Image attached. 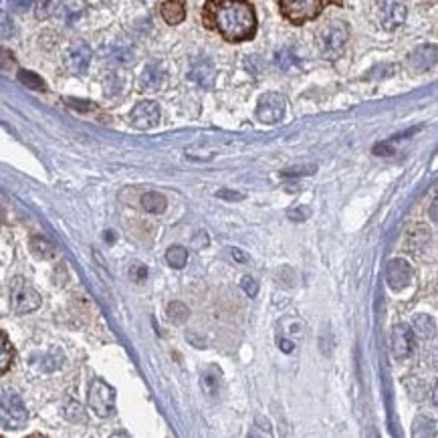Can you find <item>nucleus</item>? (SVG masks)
Instances as JSON below:
<instances>
[{
  "label": "nucleus",
  "mask_w": 438,
  "mask_h": 438,
  "mask_svg": "<svg viewBox=\"0 0 438 438\" xmlns=\"http://www.w3.org/2000/svg\"><path fill=\"white\" fill-rule=\"evenodd\" d=\"M210 8H212L214 26L227 41L240 43L254 35L256 19H254V10L249 4L231 0V2L210 4Z\"/></svg>",
  "instance_id": "nucleus-1"
},
{
  "label": "nucleus",
  "mask_w": 438,
  "mask_h": 438,
  "mask_svg": "<svg viewBox=\"0 0 438 438\" xmlns=\"http://www.w3.org/2000/svg\"><path fill=\"white\" fill-rule=\"evenodd\" d=\"M347 37H349V30H347V26L342 21L327 23L317 33V39H315L319 55L323 59H329V61L342 57V53L346 49Z\"/></svg>",
  "instance_id": "nucleus-2"
},
{
  "label": "nucleus",
  "mask_w": 438,
  "mask_h": 438,
  "mask_svg": "<svg viewBox=\"0 0 438 438\" xmlns=\"http://www.w3.org/2000/svg\"><path fill=\"white\" fill-rule=\"evenodd\" d=\"M28 420L23 398L12 390L0 392V426L6 430H21Z\"/></svg>",
  "instance_id": "nucleus-3"
},
{
  "label": "nucleus",
  "mask_w": 438,
  "mask_h": 438,
  "mask_svg": "<svg viewBox=\"0 0 438 438\" xmlns=\"http://www.w3.org/2000/svg\"><path fill=\"white\" fill-rule=\"evenodd\" d=\"M87 402H89V408L99 418H110L116 412V390L103 380H93L89 394H87Z\"/></svg>",
  "instance_id": "nucleus-4"
},
{
  "label": "nucleus",
  "mask_w": 438,
  "mask_h": 438,
  "mask_svg": "<svg viewBox=\"0 0 438 438\" xmlns=\"http://www.w3.org/2000/svg\"><path fill=\"white\" fill-rule=\"evenodd\" d=\"M10 303L15 313L26 315L41 307V295L24 279H15L10 285Z\"/></svg>",
  "instance_id": "nucleus-5"
},
{
  "label": "nucleus",
  "mask_w": 438,
  "mask_h": 438,
  "mask_svg": "<svg viewBox=\"0 0 438 438\" xmlns=\"http://www.w3.org/2000/svg\"><path fill=\"white\" fill-rule=\"evenodd\" d=\"M325 6V0H281V10L289 23L301 24L313 21Z\"/></svg>",
  "instance_id": "nucleus-6"
},
{
  "label": "nucleus",
  "mask_w": 438,
  "mask_h": 438,
  "mask_svg": "<svg viewBox=\"0 0 438 438\" xmlns=\"http://www.w3.org/2000/svg\"><path fill=\"white\" fill-rule=\"evenodd\" d=\"M285 114H287V99H285L281 93H265V95L259 99L256 117H259L261 123L275 125L279 121H283Z\"/></svg>",
  "instance_id": "nucleus-7"
},
{
  "label": "nucleus",
  "mask_w": 438,
  "mask_h": 438,
  "mask_svg": "<svg viewBox=\"0 0 438 438\" xmlns=\"http://www.w3.org/2000/svg\"><path fill=\"white\" fill-rule=\"evenodd\" d=\"M390 347H392V356L398 362L408 360L412 349H414L412 327L406 325V323H396L392 327V335H390Z\"/></svg>",
  "instance_id": "nucleus-8"
},
{
  "label": "nucleus",
  "mask_w": 438,
  "mask_h": 438,
  "mask_svg": "<svg viewBox=\"0 0 438 438\" xmlns=\"http://www.w3.org/2000/svg\"><path fill=\"white\" fill-rule=\"evenodd\" d=\"M160 105L156 101H139L130 112V123L136 130H152L160 123Z\"/></svg>",
  "instance_id": "nucleus-9"
},
{
  "label": "nucleus",
  "mask_w": 438,
  "mask_h": 438,
  "mask_svg": "<svg viewBox=\"0 0 438 438\" xmlns=\"http://www.w3.org/2000/svg\"><path fill=\"white\" fill-rule=\"evenodd\" d=\"M91 49L87 43L83 41H77L67 49L65 53V67L73 73V75H83L85 71L89 69L91 65Z\"/></svg>",
  "instance_id": "nucleus-10"
},
{
  "label": "nucleus",
  "mask_w": 438,
  "mask_h": 438,
  "mask_svg": "<svg viewBox=\"0 0 438 438\" xmlns=\"http://www.w3.org/2000/svg\"><path fill=\"white\" fill-rule=\"evenodd\" d=\"M412 267L404 259H392L386 267V281L392 291H402L410 285L412 281Z\"/></svg>",
  "instance_id": "nucleus-11"
},
{
  "label": "nucleus",
  "mask_w": 438,
  "mask_h": 438,
  "mask_svg": "<svg viewBox=\"0 0 438 438\" xmlns=\"http://www.w3.org/2000/svg\"><path fill=\"white\" fill-rule=\"evenodd\" d=\"M378 17H380V24L386 30H396L406 21V6L398 0H384L380 4Z\"/></svg>",
  "instance_id": "nucleus-12"
},
{
  "label": "nucleus",
  "mask_w": 438,
  "mask_h": 438,
  "mask_svg": "<svg viewBox=\"0 0 438 438\" xmlns=\"http://www.w3.org/2000/svg\"><path fill=\"white\" fill-rule=\"evenodd\" d=\"M190 79L202 87V89H210L216 81V67L208 57H198L194 59L192 67H190Z\"/></svg>",
  "instance_id": "nucleus-13"
},
{
  "label": "nucleus",
  "mask_w": 438,
  "mask_h": 438,
  "mask_svg": "<svg viewBox=\"0 0 438 438\" xmlns=\"http://www.w3.org/2000/svg\"><path fill=\"white\" fill-rule=\"evenodd\" d=\"M166 83V69L161 63H148L139 75V87L143 91H160Z\"/></svg>",
  "instance_id": "nucleus-14"
},
{
  "label": "nucleus",
  "mask_w": 438,
  "mask_h": 438,
  "mask_svg": "<svg viewBox=\"0 0 438 438\" xmlns=\"http://www.w3.org/2000/svg\"><path fill=\"white\" fill-rule=\"evenodd\" d=\"M279 329V338H287L291 342H301L303 335H305V323L299 317L295 315H289V317H283L277 325Z\"/></svg>",
  "instance_id": "nucleus-15"
},
{
  "label": "nucleus",
  "mask_w": 438,
  "mask_h": 438,
  "mask_svg": "<svg viewBox=\"0 0 438 438\" xmlns=\"http://www.w3.org/2000/svg\"><path fill=\"white\" fill-rule=\"evenodd\" d=\"M437 61V46H420L418 51H414L410 55V65L416 71H426L430 69Z\"/></svg>",
  "instance_id": "nucleus-16"
},
{
  "label": "nucleus",
  "mask_w": 438,
  "mask_h": 438,
  "mask_svg": "<svg viewBox=\"0 0 438 438\" xmlns=\"http://www.w3.org/2000/svg\"><path fill=\"white\" fill-rule=\"evenodd\" d=\"M161 19L168 24H180L186 19V6L182 0H166L161 4Z\"/></svg>",
  "instance_id": "nucleus-17"
},
{
  "label": "nucleus",
  "mask_w": 438,
  "mask_h": 438,
  "mask_svg": "<svg viewBox=\"0 0 438 438\" xmlns=\"http://www.w3.org/2000/svg\"><path fill=\"white\" fill-rule=\"evenodd\" d=\"M220 380H222V374L216 366H208L202 376H200V384H202V390L208 394V396H218L220 392Z\"/></svg>",
  "instance_id": "nucleus-18"
},
{
  "label": "nucleus",
  "mask_w": 438,
  "mask_h": 438,
  "mask_svg": "<svg viewBox=\"0 0 438 438\" xmlns=\"http://www.w3.org/2000/svg\"><path fill=\"white\" fill-rule=\"evenodd\" d=\"M141 207L152 214H161L168 208V200H166V196H161L160 192H146L141 196Z\"/></svg>",
  "instance_id": "nucleus-19"
},
{
  "label": "nucleus",
  "mask_w": 438,
  "mask_h": 438,
  "mask_svg": "<svg viewBox=\"0 0 438 438\" xmlns=\"http://www.w3.org/2000/svg\"><path fill=\"white\" fill-rule=\"evenodd\" d=\"M166 263L172 267V269H184L186 263H188V251H186V247H180V245H174V247H170L168 249V253H166Z\"/></svg>",
  "instance_id": "nucleus-20"
},
{
  "label": "nucleus",
  "mask_w": 438,
  "mask_h": 438,
  "mask_svg": "<svg viewBox=\"0 0 438 438\" xmlns=\"http://www.w3.org/2000/svg\"><path fill=\"white\" fill-rule=\"evenodd\" d=\"M12 358H15V351H12V346L8 342V338L0 331V376L4 371H8L10 364H12Z\"/></svg>",
  "instance_id": "nucleus-21"
},
{
  "label": "nucleus",
  "mask_w": 438,
  "mask_h": 438,
  "mask_svg": "<svg viewBox=\"0 0 438 438\" xmlns=\"http://www.w3.org/2000/svg\"><path fill=\"white\" fill-rule=\"evenodd\" d=\"M435 329H437V323H435L432 317H428V315H418L414 323H412V331H416L422 338H432L435 335Z\"/></svg>",
  "instance_id": "nucleus-22"
},
{
  "label": "nucleus",
  "mask_w": 438,
  "mask_h": 438,
  "mask_svg": "<svg viewBox=\"0 0 438 438\" xmlns=\"http://www.w3.org/2000/svg\"><path fill=\"white\" fill-rule=\"evenodd\" d=\"M275 61H277L279 69L289 71L291 67H295V65L299 63V57H297V53H295L291 46H285V49H281V51H279L277 57H275Z\"/></svg>",
  "instance_id": "nucleus-23"
},
{
  "label": "nucleus",
  "mask_w": 438,
  "mask_h": 438,
  "mask_svg": "<svg viewBox=\"0 0 438 438\" xmlns=\"http://www.w3.org/2000/svg\"><path fill=\"white\" fill-rule=\"evenodd\" d=\"M168 315H170V319L176 323V325H182L190 317V309L186 307L184 303L174 301V303L168 305Z\"/></svg>",
  "instance_id": "nucleus-24"
},
{
  "label": "nucleus",
  "mask_w": 438,
  "mask_h": 438,
  "mask_svg": "<svg viewBox=\"0 0 438 438\" xmlns=\"http://www.w3.org/2000/svg\"><path fill=\"white\" fill-rule=\"evenodd\" d=\"M19 79H21V83H24L28 89H35V91H45L46 89L45 81L39 75L30 73V71H19Z\"/></svg>",
  "instance_id": "nucleus-25"
},
{
  "label": "nucleus",
  "mask_w": 438,
  "mask_h": 438,
  "mask_svg": "<svg viewBox=\"0 0 438 438\" xmlns=\"http://www.w3.org/2000/svg\"><path fill=\"white\" fill-rule=\"evenodd\" d=\"M30 247H33V253L37 254V256H41V259H51L55 254V247L51 243H46L45 238H41V236L33 238Z\"/></svg>",
  "instance_id": "nucleus-26"
},
{
  "label": "nucleus",
  "mask_w": 438,
  "mask_h": 438,
  "mask_svg": "<svg viewBox=\"0 0 438 438\" xmlns=\"http://www.w3.org/2000/svg\"><path fill=\"white\" fill-rule=\"evenodd\" d=\"M59 6V0H37V17L39 19H46L51 17Z\"/></svg>",
  "instance_id": "nucleus-27"
},
{
  "label": "nucleus",
  "mask_w": 438,
  "mask_h": 438,
  "mask_svg": "<svg viewBox=\"0 0 438 438\" xmlns=\"http://www.w3.org/2000/svg\"><path fill=\"white\" fill-rule=\"evenodd\" d=\"M410 380H412V384L406 380V388H408V392L412 394V398H414V400H422V398L428 394L426 384H424L422 380H418V378H410Z\"/></svg>",
  "instance_id": "nucleus-28"
},
{
  "label": "nucleus",
  "mask_w": 438,
  "mask_h": 438,
  "mask_svg": "<svg viewBox=\"0 0 438 438\" xmlns=\"http://www.w3.org/2000/svg\"><path fill=\"white\" fill-rule=\"evenodd\" d=\"M287 216H289L293 222H303V220H307V218L311 216V208L309 207L291 208V210L287 212Z\"/></svg>",
  "instance_id": "nucleus-29"
},
{
  "label": "nucleus",
  "mask_w": 438,
  "mask_h": 438,
  "mask_svg": "<svg viewBox=\"0 0 438 438\" xmlns=\"http://www.w3.org/2000/svg\"><path fill=\"white\" fill-rule=\"evenodd\" d=\"M317 170V166H307V168H289V170H283V176L291 178V176H309Z\"/></svg>",
  "instance_id": "nucleus-30"
},
{
  "label": "nucleus",
  "mask_w": 438,
  "mask_h": 438,
  "mask_svg": "<svg viewBox=\"0 0 438 438\" xmlns=\"http://www.w3.org/2000/svg\"><path fill=\"white\" fill-rule=\"evenodd\" d=\"M216 196L218 198H225V200H243L245 198V194L243 192H236V190H229V188H222V190H218L216 192Z\"/></svg>",
  "instance_id": "nucleus-31"
},
{
  "label": "nucleus",
  "mask_w": 438,
  "mask_h": 438,
  "mask_svg": "<svg viewBox=\"0 0 438 438\" xmlns=\"http://www.w3.org/2000/svg\"><path fill=\"white\" fill-rule=\"evenodd\" d=\"M243 289H245V293L249 295V297H254L256 293H259V283L254 281L253 277H243Z\"/></svg>",
  "instance_id": "nucleus-32"
},
{
  "label": "nucleus",
  "mask_w": 438,
  "mask_h": 438,
  "mask_svg": "<svg viewBox=\"0 0 438 438\" xmlns=\"http://www.w3.org/2000/svg\"><path fill=\"white\" fill-rule=\"evenodd\" d=\"M8 4L15 8V10H19V12H24V10H28L33 4H35V0H8Z\"/></svg>",
  "instance_id": "nucleus-33"
},
{
  "label": "nucleus",
  "mask_w": 438,
  "mask_h": 438,
  "mask_svg": "<svg viewBox=\"0 0 438 438\" xmlns=\"http://www.w3.org/2000/svg\"><path fill=\"white\" fill-rule=\"evenodd\" d=\"M130 275L134 281H143V279L148 277V271H146V267L143 265H134L132 267V271H130Z\"/></svg>",
  "instance_id": "nucleus-34"
},
{
  "label": "nucleus",
  "mask_w": 438,
  "mask_h": 438,
  "mask_svg": "<svg viewBox=\"0 0 438 438\" xmlns=\"http://www.w3.org/2000/svg\"><path fill=\"white\" fill-rule=\"evenodd\" d=\"M277 344L279 349L285 351V353H293V351H295V342H291V340H287V338H279Z\"/></svg>",
  "instance_id": "nucleus-35"
},
{
  "label": "nucleus",
  "mask_w": 438,
  "mask_h": 438,
  "mask_svg": "<svg viewBox=\"0 0 438 438\" xmlns=\"http://www.w3.org/2000/svg\"><path fill=\"white\" fill-rule=\"evenodd\" d=\"M374 154H376V156H392L394 150L388 143H380V146L374 148Z\"/></svg>",
  "instance_id": "nucleus-36"
},
{
  "label": "nucleus",
  "mask_w": 438,
  "mask_h": 438,
  "mask_svg": "<svg viewBox=\"0 0 438 438\" xmlns=\"http://www.w3.org/2000/svg\"><path fill=\"white\" fill-rule=\"evenodd\" d=\"M232 256H234V259H238V261H245V254L240 253L238 249H232Z\"/></svg>",
  "instance_id": "nucleus-37"
}]
</instances>
